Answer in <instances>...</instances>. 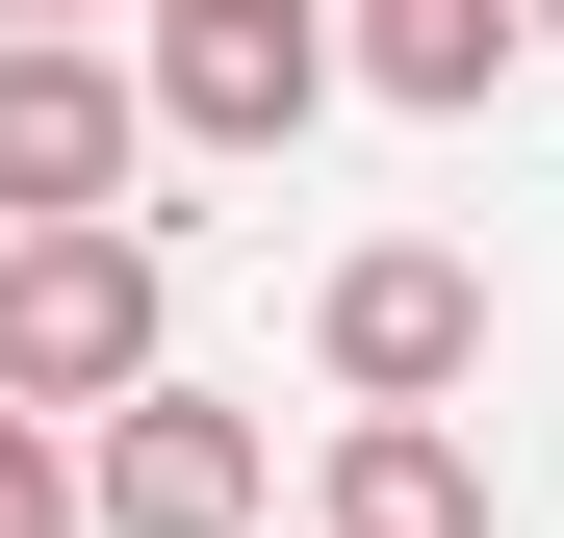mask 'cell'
Here are the masks:
<instances>
[{"label": "cell", "instance_id": "obj_1", "mask_svg": "<svg viewBox=\"0 0 564 538\" xmlns=\"http://www.w3.org/2000/svg\"><path fill=\"white\" fill-rule=\"evenodd\" d=\"M154 333H180V256H154L129 206L0 231V410H129V385H154Z\"/></svg>", "mask_w": 564, "mask_h": 538}, {"label": "cell", "instance_id": "obj_2", "mask_svg": "<svg viewBox=\"0 0 564 538\" xmlns=\"http://www.w3.org/2000/svg\"><path fill=\"white\" fill-rule=\"evenodd\" d=\"M257 513H282V436H257V410H206L180 359L77 436V538H257Z\"/></svg>", "mask_w": 564, "mask_h": 538}, {"label": "cell", "instance_id": "obj_3", "mask_svg": "<svg viewBox=\"0 0 564 538\" xmlns=\"http://www.w3.org/2000/svg\"><path fill=\"white\" fill-rule=\"evenodd\" d=\"M129 103L180 154H282L334 103V0H154V77H129Z\"/></svg>", "mask_w": 564, "mask_h": 538}, {"label": "cell", "instance_id": "obj_4", "mask_svg": "<svg viewBox=\"0 0 564 538\" xmlns=\"http://www.w3.org/2000/svg\"><path fill=\"white\" fill-rule=\"evenodd\" d=\"M308 359H334V410H462V385H488V256H436V231L334 256Z\"/></svg>", "mask_w": 564, "mask_h": 538}, {"label": "cell", "instance_id": "obj_5", "mask_svg": "<svg viewBox=\"0 0 564 538\" xmlns=\"http://www.w3.org/2000/svg\"><path fill=\"white\" fill-rule=\"evenodd\" d=\"M129 154H154L129 52H77V26H0V231H77V206H129Z\"/></svg>", "mask_w": 564, "mask_h": 538}, {"label": "cell", "instance_id": "obj_6", "mask_svg": "<svg viewBox=\"0 0 564 538\" xmlns=\"http://www.w3.org/2000/svg\"><path fill=\"white\" fill-rule=\"evenodd\" d=\"M308 538H488V462H462V410H334Z\"/></svg>", "mask_w": 564, "mask_h": 538}, {"label": "cell", "instance_id": "obj_7", "mask_svg": "<svg viewBox=\"0 0 564 538\" xmlns=\"http://www.w3.org/2000/svg\"><path fill=\"white\" fill-rule=\"evenodd\" d=\"M513 52H539V26H513V0H334V77H359V103H436V129H462V103H488V77H513Z\"/></svg>", "mask_w": 564, "mask_h": 538}, {"label": "cell", "instance_id": "obj_8", "mask_svg": "<svg viewBox=\"0 0 564 538\" xmlns=\"http://www.w3.org/2000/svg\"><path fill=\"white\" fill-rule=\"evenodd\" d=\"M0 538H77V436L52 410H0Z\"/></svg>", "mask_w": 564, "mask_h": 538}, {"label": "cell", "instance_id": "obj_9", "mask_svg": "<svg viewBox=\"0 0 564 538\" xmlns=\"http://www.w3.org/2000/svg\"><path fill=\"white\" fill-rule=\"evenodd\" d=\"M0 26H77V0H0Z\"/></svg>", "mask_w": 564, "mask_h": 538}, {"label": "cell", "instance_id": "obj_10", "mask_svg": "<svg viewBox=\"0 0 564 538\" xmlns=\"http://www.w3.org/2000/svg\"><path fill=\"white\" fill-rule=\"evenodd\" d=\"M513 26H539V52H564V0H513Z\"/></svg>", "mask_w": 564, "mask_h": 538}]
</instances>
